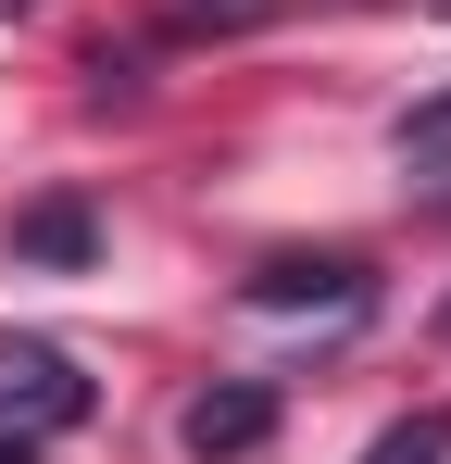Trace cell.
<instances>
[{"label": "cell", "instance_id": "obj_1", "mask_svg": "<svg viewBox=\"0 0 451 464\" xmlns=\"http://www.w3.org/2000/svg\"><path fill=\"white\" fill-rule=\"evenodd\" d=\"M88 364H75L63 339H0V440H63L88 427Z\"/></svg>", "mask_w": 451, "mask_h": 464}, {"label": "cell", "instance_id": "obj_2", "mask_svg": "<svg viewBox=\"0 0 451 464\" xmlns=\"http://www.w3.org/2000/svg\"><path fill=\"white\" fill-rule=\"evenodd\" d=\"M364 264H351V251H276V264H264V276H238V302L251 314H364Z\"/></svg>", "mask_w": 451, "mask_h": 464}, {"label": "cell", "instance_id": "obj_3", "mask_svg": "<svg viewBox=\"0 0 451 464\" xmlns=\"http://www.w3.org/2000/svg\"><path fill=\"white\" fill-rule=\"evenodd\" d=\"M176 440H188V464H251L264 440H276V389H264V377H226V389H201V401L176 414Z\"/></svg>", "mask_w": 451, "mask_h": 464}, {"label": "cell", "instance_id": "obj_4", "mask_svg": "<svg viewBox=\"0 0 451 464\" xmlns=\"http://www.w3.org/2000/svg\"><path fill=\"white\" fill-rule=\"evenodd\" d=\"M13 264H38V276H88V264H101V201H75V188L25 201V214H13Z\"/></svg>", "mask_w": 451, "mask_h": 464}, {"label": "cell", "instance_id": "obj_5", "mask_svg": "<svg viewBox=\"0 0 451 464\" xmlns=\"http://www.w3.org/2000/svg\"><path fill=\"white\" fill-rule=\"evenodd\" d=\"M364 464H451V414H401V427H376Z\"/></svg>", "mask_w": 451, "mask_h": 464}, {"label": "cell", "instance_id": "obj_6", "mask_svg": "<svg viewBox=\"0 0 451 464\" xmlns=\"http://www.w3.org/2000/svg\"><path fill=\"white\" fill-rule=\"evenodd\" d=\"M389 139H401V163H414V176H439V163H451V88H439V101H414Z\"/></svg>", "mask_w": 451, "mask_h": 464}, {"label": "cell", "instance_id": "obj_7", "mask_svg": "<svg viewBox=\"0 0 451 464\" xmlns=\"http://www.w3.org/2000/svg\"><path fill=\"white\" fill-rule=\"evenodd\" d=\"M276 0H176V38H226V25H264Z\"/></svg>", "mask_w": 451, "mask_h": 464}, {"label": "cell", "instance_id": "obj_8", "mask_svg": "<svg viewBox=\"0 0 451 464\" xmlns=\"http://www.w3.org/2000/svg\"><path fill=\"white\" fill-rule=\"evenodd\" d=\"M0 464H38V440H0Z\"/></svg>", "mask_w": 451, "mask_h": 464}, {"label": "cell", "instance_id": "obj_9", "mask_svg": "<svg viewBox=\"0 0 451 464\" xmlns=\"http://www.w3.org/2000/svg\"><path fill=\"white\" fill-rule=\"evenodd\" d=\"M439 326H451V302H439Z\"/></svg>", "mask_w": 451, "mask_h": 464}]
</instances>
